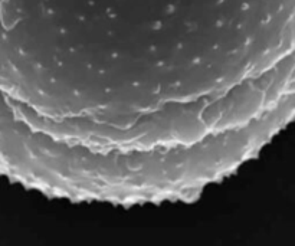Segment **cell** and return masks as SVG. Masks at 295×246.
<instances>
[{
    "label": "cell",
    "instance_id": "1",
    "mask_svg": "<svg viewBox=\"0 0 295 246\" xmlns=\"http://www.w3.org/2000/svg\"><path fill=\"white\" fill-rule=\"evenodd\" d=\"M0 1H1V0H0Z\"/></svg>",
    "mask_w": 295,
    "mask_h": 246
}]
</instances>
